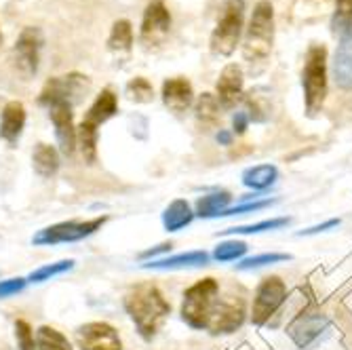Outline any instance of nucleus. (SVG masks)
Here are the masks:
<instances>
[{"mask_svg": "<svg viewBox=\"0 0 352 350\" xmlns=\"http://www.w3.org/2000/svg\"><path fill=\"white\" fill-rule=\"evenodd\" d=\"M338 226H340V219H338V217H333V219H327V221H323V224H318V226H312V228L302 230V232H300V237H310V234H318V232H327V230L338 228Z\"/></svg>", "mask_w": 352, "mask_h": 350, "instance_id": "38", "label": "nucleus"}, {"mask_svg": "<svg viewBox=\"0 0 352 350\" xmlns=\"http://www.w3.org/2000/svg\"><path fill=\"white\" fill-rule=\"evenodd\" d=\"M163 104L175 112V114H182L186 112L192 102H195V91H192V85L188 78L184 76H173V78H167L163 83Z\"/></svg>", "mask_w": 352, "mask_h": 350, "instance_id": "16", "label": "nucleus"}, {"mask_svg": "<svg viewBox=\"0 0 352 350\" xmlns=\"http://www.w3.org/2000/svg\"><path fill=\"white\" fill-rule=\"evenodd\" d=\"M274 199H264V201H251V203H241L236 207H230L221 213V217H228V215H243V213H253V211H262L270 205H274Z\"/></svg>", "mask_w": 352, "mask_h": 350, "instance_id": "36", "label": "nucleus"}, {"mask_svg": "<svg viewBox=\"0 0 352 350\" xmlns=\"http://www.w3.org/2000/svg\"><path fill=\"white\" fill-rule=\"evenodd\" d=\"M272 45H274V7L270 0H260L253 9L243 43V57L251 66V70L260 72L266 66L272 53Z\"/></svg>", "mask_w": 352, "mask_h": 350, "instance_id": "2", "label": "nucleus"}, {"mask_svg": "<svg viewBox=\"0 0 352 350\" xmlns=\"http://www.w3.org/2000/svg\"><path fill=\"white\" fill-rule=\"evenodd\" d=\"M133 47V28L126 19H118L112 25L110 39H108V49L114 55H129Z\"/></svg>", "mask_w": 352, "mask_h": 350, "instance_id": "26", "label": "nucleus"}, {"mask_svg": "<svg viewBox=\"0 0 352 350\" xmlns=\"http://www.w3.org/2000/svg\"><path fill=\"white\" fill-rule=\"evenodd\" d=\"M232 197L226 190H217V193L205 195L197 201V211L195 215L203 217V219H211V217H221V213L230 209Z\"/></svg>", "mask_w": 352, "mask_h": 350, "instance_id": "22", "label": "nucleus"}, {"mask_svg": "<svg viewBox=\"0 0 352 350\" xmlns=\"http://www.w3.org/2000/svg\"><path fill=\"white\" fill-rule=\"evenodd\" d=\"M243 184L255 193H262V190H268L270 186L276 184L278 179V169L274 165H255L243 171L241 175Z\"/></svg>", "mask_w": 352, "mask_h": 350, "instance_id": "23", "label": "nucleus"}, {"mask_svg": "<svg viewBox=\"0 0 352 350\" xmlns=\"http://www.w3.org/2000/svg\"><path fill=\"white\" fill-rule=\"evenodd\" d=\"M195 118L201 131H209L219 122V104L215 100V95L203 93L195 104Z\"/></svg>", "mask_w": 352, "mask_h": 350, "instance_id": "24", "label": "nucleus"}, {"mask_svg": "<svg viewBox=\"0 0 352 350\" xmlns=\"http://www.w3.org/2000/svg\"><path fill=\"white\" fill-rule=\"evenodd\" d=\"M217 142H219L221 146H230V144H232V133H230V131L219 129V133H217Z\"/></svg>", "mask_w": 352, "mask_h": 350, "instance_id": "41", "label": "nucleus"}, {"mask_svg": "<svg viewBox=\"0 0 352 350\" xmlns=\"http://www.w3.org/2000/svg\"><path fill=\"white\" fill-rule=\"evenodd\" d=\"M292 260L289 253H260V256H251L245 258L241 264H236L239 270H255V268H264L268 264H278V262H287Z\"/></svg>", "mask_w": 352, "mask_h": 350, "instance_id": "34", "label": "nucleus"}, {"mask_svg": "<svg viewBox=\"0 0 352 350\" xmlns=\"http://www.w3.org/2000/svg\"><path fill=\"white\" fill-rule=\"evenodd\" d=\"M327 325V321L323 319V316H314V314H300L298 319L294 321V325L289 327V333H294V331H300L302 329V336H298L296 338V342L302 346V348H306L318 333H321V329Z\"/></svg>", "mask_w": 352, "mask_h": 350, "instance_id": "27", "label": "nucleus"}, {"mask_svg": "<svg viewBox=\"0 0 352 350\" xmlns=\"http://www.w3.org/2000/svg\"><path fill=\"white\" fill-rule=\"evenodd\" d=\"M124 312L129 314L135 329L144 340H152L161 327L165 325L167 316L171 314V304L167 302L165 294L156 287L154 283H138L126 292L122 300Z\"/></svg>", "mask_w": 352, "mask_h": 350, "instance_id": "1", "label": "nucleus"}, {"mask_svg": "<svg viewBox=\"0 0 352 350\" xmlns=\"http://www.w3.org/2000/svg\"><path fill=\"white\" fill-rule=\"evenodd\" d=\"M243 87H245V76L243 68L236 63H228L221 70L217 87H215V100L221 110H232L236 104L243 100Z\"/></svg>", "mask_w": 352, "mask_h": 350, "instance_id": "13", "label": "nucleus"}, {"mask_svg": "<svg viewBox=\"0 0 352 350\" xmlns=\"http://www.w3.org/2000/svg\"><path fill=\"white\" fill-rule=\"evenodd\" d=\"M219 298V283L213 276L201 278L184 292L182 321L192 329H207L209 316Z\"/></svg>", "mask_w": 352, "mask_h": 350, "instance_id": "4", "label": "nucleus"}, {"mask_svg": "<svg viewBox=\"0 0 352 350\" xmlns=\"http://www.w3.org/2000/svg\"><path fill=\"white\" fill-rule=\"evenodd\" d=\"M245 316H247V308H245L243 296H234V294L219 296L209 316L207 331H211L213 336L234 333L236 329L243 327Z\"/></svg>", "mask_w": 352, "mask_h": 350, "instance_id": "8", "label": "nucleus"}, {"mask_svg": "<svg viewBox=\"0 0 352 350\" xmlns=\"http://www.w3.org/2000/svg\"><path fill=\"white\" fill-rule=\"evenodd\" d=\"M245 3L243 0H226L221 7V15L211 32V51L219 57H228L236 51L243 34Z\"/></svg>", "mask_w": 352, "mask_h": 350, "instance_id": "5", "label": "nucleus"}, {"mask_svg": "<svg viewBox=\"0 0 352 350\" xmlns=\"http://www.w3.org/2000/svg\"><path fill=\"white\" fill-rule=\"evenodd\" d=\"M333 74H336L338 87L352 89V28L344 32L340 39V45L336 49Z\"/></svg>", "mask_w": 352, "mask_h": 350, "instance_id": "17", "label": "nucleus"}, {"mask_svg": "<svg viewBox=\"0 0 352 350\" xmlns=\"http://www.w3.org/2000/svg\"><path fill=\"white\" fill-rule=\"evenodd\" d=\"M0 47H3V32H0Z\"/></svg>", "mask_w": 352, "mask_h": 350, "instance_id": "42", "label": "nucleus"}, {"mask_svg": "<svg viewBox=\"0 0 352 350\" xmlns=\"http://www.w3.org/2000/svg\"><path fill=\"white\" fill-rule=\"evenodd\" d=\"M302 87H304L306 114L316 116L323 110L325 100H327V49L325 45L314 43L306 51Z\"/></svg>", "mask_w": 352, "mask_h": 350, "instance_id": "3", "label": "nucleus"}, {"mask_svg": "<svg viewBox=\"0 0 352 350\" xmlns=\"http://www.w3.org/2000/svg\"><path fill=\"white\" fill-rule=\"evenodd\" d=\"M171 32V13L163 0H152L144 11L140 41L146 49L161 47Z\"/></svg>", "mask_w": 352, "mask_h": 350, "instance_id": "10", "label": "nucleus"}, {"mask_svg": "<svg viewBox=\"0 0 352 350\" xmlns=\"http://www.w3.org/2000/svg\"><path fill=\"white\" fill-rule=\"evenodd\" d=\"M25 285H28V278H5V281H0V300H5V298H11L15 294H21L25 289Z\"/></svg>", "mask_w": 352, "mask_h": 350, "instance_id": "37", "label": "nucleus"}, {"mask_svg": "<svg viewBox=\"0 0 352 350\" xmlns=\"http://www.w3.org/2000/svg\"><path fill=\"white\" fill-rule=\"evenodd\" d=\"M287 298V285L280 276H266L258 285L251 306V321L253 325H264L270 316L283 306Z\"/></svg>", "mask_w": 352, "mask_h": 350, "instance_id": "9", "label": "nucleus"}, {"mask_svg": "<svg viewBox=\"0 0 352 350\" xmlns=\"http://www.w3.org/2000/svg\"><path fill=\"white\" fill-rule=\"evenodd\" d=\"M171 247H173L171 243H163V245H156V247H152V249L144 251V253H142V256H140V258H142V260H148V262H150V260H154L156 256H161V253H167V251H171Z\"/></svg>", "mask_w": 352, "mask_h": 350, "instance_id": "39", "label": "nucleus"}, {"mask_svg": "<svg viewBox=\"0 0 352 350\" xmlns=\"http://www.w3.org/2000/svg\"><path fill=\"white\" fill-rule=\"evenodd\" d=\"M32 167H34L36 175L43 179H51L59 171V152L51 144H36L34 152H32Z\"/></svg>", "mask_w": 352, "mask_h": 350, "instance_id": "19", "label": "nucleus"}, {"mask_svg": "<svg viewBox=\"0 0 352 350\" xmlns=\"http://www.w3.org/2000/svg\"><path fill=\"white\" fill-rule=\"evenodd\" d=\"M76 344L80 350H122L118 331L104 321H91L76 329Z\"/></svg>", "mask_w": 352, "mask_h": 350, "instance_id": "12", "label": "nucleus"}, {"mask_svg": "<svg viewBox=\"0 0 352 350\" xmlns=\"http://www.w3.org/2000/svg\"><path fill=\"white\" fill-rule=\"evenodd\" d=\"M124 95L135 104H150L154 100V87L148 78L144 76H135L133 80L126 83L124 87Z\"/></svg>", "mask_w": 352, "mask_h": 350, "instance_id": "30", "label": "nucleus"}, {"mask_svg": "<svg viewBox=\"0 0 352 350\" xmlns=\"http://www.w3.org/2000/svg\"><path fill=\"white\" fill-rule=\"evenodd\" d=\"M292 224V217H272V219H264L258 221V224H251V226H234L223 230V234H260L266 230H278Z\"/></svg>", "mask_w": 352, "mask_h": 350, "instance_id": "29", "label": "nucleus"}, {"mask_svg": "<svg viewBox=\"0 0 352 350\" xmlns=\"http://www.w3.org/2000/svg\"><path fill=\"white\" fill-rule=\"evenodd\" d=\"M331 28L338 34H344L346 30L352 28V0H336V9L331 17Z\"/></svg>", "mask_w": 352, "mask_h": 350, "instance_id": "33", "label": "nucleus"}, {"mask_svg": "<svg viewBox=\"0 0 352 350\" xmlns=\"http://www.w3.org/2000/svg\"><path fill=\"white\" fill-rule=\"evenodd\" d=\"M108 221L106 215L93 217V219H70V221H59V224L47 226L43 230H38L34 237H32V243L43 247V245H59V243H76L82 241L87 237H91L93 232H98L104 224Z\"/></svg>", "mask_w": 352, "mask_h": 350, "instance_id": "6", "label": "nucleus"}, {"mask_svg": "<svg viewBox=\"0 0 352 350\" xmlns=\"http://www.w3.org/2000/svg\"><path fill=\"white\" fill-rule=\"evenodd\" d=\"M74 268V260H61V262H53V264H45L36 270H32L28 276V283H45L53 276H59L63 272H68Z\"/></svg>", "mask_w": 352, "mask_h": 350, "instance_id": "31", "label": "nucleus"}, {"mask_svg": "<svg viewBox=\"0 0 352 350\" xmlns=\"http://www.w3.org/2000/svg\"><path fill=\"white\" fill-rule=\"evenodd\" d=\"M34 340H36L38 350H74L66 336H63L59 329L49 327V325L38 327L34 333Z\"/></svg>", "mask_w": 352, "mask_h": 350, "instance_id": "28", "label": "nucleus"}, {"mask_svg": "<svg viewBox=\"0 0 352 350\" xmlns=\"http://www.w3.org/2000/svg\"><path fill=\"white\" fill-rule=\"evenodd\" d=\"M98 138H100L98 127L82 118V122L76 129V142L80 146V152H82V158H85L87 165L98 163Z\"/></svg>", "mask_w": 352, "mask_h": 350, "instance_id": "25", "label": "nucleus"}, {"mask_svg": "<svg viewBox=\"0 0 352 350\" xmlns=\"http://www.w3.org/2000/svg\"><path fill=\"white\" fill-rule=\"evenodd\" d=\"M41 49H43V32L34 25H28L13 49V61L15 70L28 80L38 72V61H41Z\"/></svg>", "mask_w": 352, "mask_h": 350, "instance_id": "11", "label": "nucleus"}, {"mask_svg": "<svg viewBox=\"0 0 352 350\" xmlns=\"http://www.w3.org/2000/svg\"><path fill=\"white\" fill-rule=\"evenodd\" d=\"M192 219H195V211H192L186 199L171 201L167 209L163 211V226L167 232H179L182 228L192 224Z\"/></svg>", "mask_w": 352, "mask_h": 350, "instance_id": "20", "label": "nucleus"}, {"mask_svg": "<svg viewBox=\"0 0 352 350\" xmlns=\"http://www.w3.org/2000/svg\"><path fill=\"white\" fill-rule=\"evenodd\" d=\"M116 112H118V98L114 95L112 89H104L98 98H95V102L91 104L85 120H89L95 127H100L106 120H110Z\"/></svg>", "mask_w": 352, "mask_h": 350, "instance_id": "21", "label": "nucleus"}, {"mask_svg": "<svg viewBox=\"0 0 352 350\" xmlns=\"http://www.w3.org/2000/svg\"><path fill=\"white\" fill-rule=\"evenodd\" d=\"M247 124H249V116H247V112H236V116L232 118L234 133L243 135V133L247 131Z\"/></svg>", "mask_w": 352, "mask_h": 350, "instance_id": "40", "label": "nucleus"}, {"mask_svg": "<svg viewBox=\"0 0 352 350\" xmlns=\"http://www.w3.org/2000/svg\"><path fill=\"white\" fill-rule=\"evenodd\" d=\"M25 127V108L21 102H7L3 112H0V140L9 148L19 144V138Z\"/></svg>", "mask_w": 352, "mask_h": 350, "instance_id": "15", "label": "nucleus"}, {"mask_svg": "<svg viewBox=\"0 0 352 350\" xmlns=\"http://www.w3.org/2000/svg\"><path fill=\"white\" fill-rule=\"evenodd\" d=\"M247 253V243L245 241H223L215 247L213 258L217 262H236Z\"/></svg>", "mask_w": 352, "mask_h": 350, "instance_id": "32", "label": "nucleus"}, {"mask_svg": "<svg viewBox=\"0 0 352 350\" xmlns=\"http://www.w3.org/2000/svg\"><path fill=\"white\" fill-rule=\"evenodd\" d=\"M15 340H17V346L21 350H38L36 340H34V331H32L30 323L23 319L15 321Z\"/></svg>", "mask_w": 352, "mask_h": 350, "instance_id": "35", "label": "nucleus"}, {"mask_svg": "<svg viewBox=\"0 0 352 350\" xmlns=\"http://www.w3.org/2000/svg\"><path fill=\"white\" fill-rule=\"evenodd\" d=\"M49 118L55 127V138H57L61 154L72 156L76 150V127H74L72 106H68V104L49 106Z\"/></svg>", "mask_w": 352, "mask_h": 350, "instance_id": "14", "label": "nucleus"}, {"mask_svg": "<svg viewBox=\"0 0 352 350\" xmlns=\"http://www.w3.org/2000/svg\"><path fill=\"white\" fill-rule=\"evenodd\" d=\"M91 83L87 76L78 74V72H72V74H66V76H55L51 80H47L45 89L41 91V106H53V104H68V106H74L78 104L85 93L89 91Z\"/></svg>", "mask_w": 352, "mask_h": 350, "instance_id": "7", "label": "nucleus"}, {"mask_svg": "<svg viewBox=\"0 0 352 350\" xmlns=\"http://www.w3.org/2000/svg\"><path fill=\"white\" fill-rule=\"evenodd\" d=\"M209 262V253L207 251H186V253H177V256H169V258H161V260H150L144 264V268H152V270H179V268H199L205 266Z\"/></svg>", "mask_w": 352, "mask_h": 350, "instance_id": "18", "label": "nucleus"}]
</instances>
